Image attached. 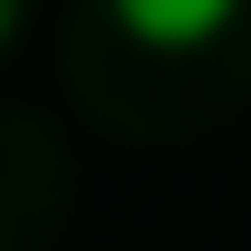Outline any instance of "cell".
<instances>
[{
    "instance_id": "1",
    "label": "cell",
    "mask_w": 251,
    "mask_h": 251,
    "mask_svg": "<svg viewBox=\"0 0 251 251\" xmlns=\"http://www.w3.org/2000/svg\"><path fill=\"white\" fill-rule=\"evenodd\" d=\"M116 10L126 39H145V49H203L242 20V0H106Z\"/></svg>"
},
{
    "instance_id": "2",
    "label": "cell",
    "mask_w": 251,
    "mask_h": 251,
    "mask_svg": "<svg viewBox=\"0 0 251 251\" xmlns=\"http://www.w3.org/2000/svg\"><path fill=\"white\" fill-rule=\"evenodd\" d=\"M20 20H29V0H0V49L20 39Z\"/></svg>"
}]
</instances>
